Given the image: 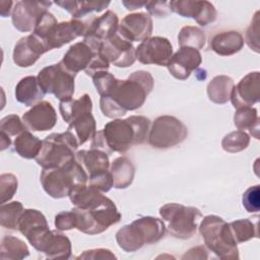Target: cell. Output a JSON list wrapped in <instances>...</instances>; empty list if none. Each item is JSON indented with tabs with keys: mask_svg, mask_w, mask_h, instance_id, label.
I'll use <instances>...</instances> for the list:
<instances>
[{
	"mask_svg": "<svg viewBox=\"0 0 260 260\" xmlns=\"http://www.w3.org/2000/svg\"><path fill=\"white\" fill-rule=\"evenodd\" d=\"M72 252V245L69 238L61 231H52L46 240L41 253L47 259H69Z\"/></svg>",
	"mask_w": 260,
	"mask_h": 260,
	"instance_id": "27",
	"label": "cell"
},
{
	"mask_svg": "<svg viewBox=\"0 0 260 260\" xmlns=\"http://www.w3.org/2000/svg\"><path fill=\"white\" fill-rule=\"evenodd\" d=\"M22 121L31 131H48L57 123V113L52 104L42 101L22 115Z\"/></svg>",
	"mask_w": 260,
	"mask_h": 260,
	"instance_id": "21",
	"label": "cell"
},
{
	"mask_svg": "<svg viewBox=\"0 0 260 260\" xmlns=\"http://www.w3.org/2000/svg\"><path fill=\"white\" fill-rule=\"evenodd\" d=\"M235 82L228 75H216L207 84L208 99L218 105L228 103L231 99Z\"/></svg>",
	"mask_w": 260,
	"mask_h": 260,
	"instance_id": "30",
	"label": "cell"
},
{
	"mask_svg": "<svg viewBox=\"0 0 260 260\" xmlns=\"http://www.w3.org/2000/svg\"><path fill=\"white\" fill-rule=\"evenodd\" d=\"M98 54L99 50L85 41H81L71 45L59 63L69 72L77 74L79 71L85 70Z\"/></svg>",
	"mask_w": 260,
	"mask_h": 260,
	"instance_id": "22",
	"label": "cell"
},
{
	"mask_svg": "<svg viewBox=\"0 0 260 260\" xmlns=\"http://www.w3.org/2000/svg\"><path fill=\"white\" fill-rule=\"evenodd\" d=\"M99 55L109 64L120 68H127L136 61V48H134L131 42L117 32L101 44Z\"/></svg>",
	"mask_w": 260,
	"mask_h": 260,
	"instance_id": "11",
	"label": "cell"
},
{
	"mask_svg": "<svg viewBox=\"0 0 260 260\" xmlns=\"http://www.w3.org/2000/svg\"><path fill=\"white\" fill-rule=\"evenodd\" d=\"M173 56V46L165 37H150L136 48V59L142 64L167 66Z\"/></svg>",
	"mask_w": 260,
	"mask_h": 260,
	"instance_id": "13",
	"label": "cell"
},
{
	"mask_svg": "<svg viewBox=\"0 0 260 260\" xmlns=\"http://www.w3.org/2000/svg\"><path fill=\"white\" fill-rule=\"evenodd\" d=\"M87 174L75 158L58 168L43 169L40 176L43 189L55 199L69 196L75 186L87 184Z\"/></svg>",
	"mask_w": 260,
	"mask_h": 260,
	"instance_id": "5",
	"label": "cell"
},
{
	"mask_svg": "<svg viewBox=\"0 0 260 260\" xmlns=\"http://www.w3.org/2000/svg\"><path fill=\"white\" fill-rule=\"evenodd\" d=\"M144 6L150 16L166 17L172 12L170 1H146Z\"/></svg>",
	"mask_w": 260,
	"mask_h": 260,
	"instance_id": "46",
	"label": "cell"
},
{
	"mask_svg": "<svg viewBox=\"0 0 260 260\" xmlns=\"http://www.w3.org/2000/svg\"><path fill=\"white\" fill-rule=\"evenodd\" d=\"M193 250L196 252V254L187 251L183 255L182 259H187V258H189V259H207V258H209L207 255V252L209 250L207 249L206 246H197V247H194Z\"/></svg>",
	"mask_w": 260,
	"mask_h": 260,
	"instance_id": "49",
	"label": "cell"
},
{
	"mask_svg": "<svg viewBox=\"0 0 260 260\" xmlns=\"http://www.w3.org/2000/svg\"><path fill=\"white\" fill-rule=\"evenodd\" d=\"M151 121L144 116H130L126 119H114L102 129L108 154L126 152L133 145L144 143L148 139Z\"/></svg>",
	"mask_w": 260,
	"mask_h": 260,
	"instance_id": "2",
	"label": "cell"
},
{
	"mask_svg": "<svg viewBox=\"0 0 260 260\" xmlns=\"http://www.w3.org/2000/svg\"><path fill=\"white\" fill-rule=\"evenodd\" d=\"M201 62L202 56L199 50L190 47H180L173 54L167 67L172 76L179 80H185L193 71L198 69Z\"/></svg>",
	"mask_w": 260,
	"mask_h": 260,
	"instance_id": "19",
	"label": "cell"
},
{
	"mask_svg": "<svg viewBox=\"0 0 260 260\" xmlns=\"http://www.w3.org/2000/svg\"><path fill=\"white\" fill-rule=\"evenodd\" d=\"M86 27V20L81 19L72 18L67 21L57 22L50 28L43 42L49 51L59 49L78 37H84Z\"/></svg>",
	"mask_w": 260,
	"mask_h": 260,
	"instance_id": "16",
	"label": "cell"
},
{
	"mask_svg": "<svg viewBox=\"0 0 260 260\" xmlns=\"http://www.w3.org/2000/svg\"><path fill=\"white\" fill-rule=\"evenodd\" d=\"M92 81L101 96L109 95L114 89L118 79L108 70H103L92 75Z\"/></svg>",
	"mask_w": 260,
	"mask_h": 260,
	"instance_id": "40",
	"label": "cell"
},
{
	"mask_svg": "<svg viewBox=\"0 0 260 260\" xmlns=\"http://www.w3.org/2000/svg\"><path fill=\"white\" fill-rule=\"evenodd\" d=\"M75 76L57 63L43 68L37 77L45 93L54 94L60 102H66L74 94Z\"/></svg>",
	"mask_w": 260,
	"mask_h": 260,
	"instance_id": "10",
	"label": "cell"
},
{
	"mask_svg": "<svg viewBox=\"0 0 260 260\" xmlns=\"http://www.w3.org/2000/svg\"><path fill=\"white\" fill-rule=\"evenodd\" d=\"M75 159L81 165L88 179L110 171L109 154L100 149L90 148L88 150H79L75 153Z\"/></svg>",
	"mask_w": 260,
	"mask_h": 260,
	"instance_id": "24",
	"label": "cell"
},
{
	"mask_svg": "<svg viewBox=\"0 0 260 260\" xmlns=\"http://www.w3.org/2000/svg\"><path fill=\"white\" fill-rule=\"evenodd\" d=\"M48 51L46 45L34 34H30L17 41L13 49L12 59L18 67L26 68L34 65Z\"/></svg>",
	"mask_w": 260,
	"mask_h": 260,
	"instance_id": "20",
	"label": "cell"
},
{
	"mask_svg": "<svg viewBox=\"0 0 260 260\" xmlns=\"http://www.w3.org/2000/svg\"><path fill=\"white\" fill-rule=\"evenodd\" d=\"M59 111L63 120L67 124H70L77 117L86 113H91L92 101L89 94L84 93L78 99H71L66 102H60Z\"/></svg>",
	"mask_w": 260,
	"mask_h": 260,
	"instance_id": "29",
	"label": "cell"
},
{
	"mask_svg": "<svg viewBox=\"0 0 260 260\" xmlns=\"http://www.w3.org/2000/svg\"><path fill=\"white\" fill-rule=\"evenodd\" d=\"M86 32L83 38H90L103 43L118 32L119 18L114 11L107 10L101 16H91L86 20Z\"/></svg>",
	"mask_w": 260,
	"mask_h": 260,
	"instance_id": "23",
	"label": "cell"
},
{
	"mask_svg": "<svg viewBox=\"0 0 260 260\" xmlns=\"http://www.w3.org/2000/svg\"><path fill=\"white\" fill-rule=\"evenodd\" d=\"M260 186L249 187L243 194L242 203L248 212H258L260 210Z\"/></svg>",
	"mask_w": 260,
	"mask_h": 260,
	"instance_id": "43",
	"label": "cell"
},
{
	"mask_svg": "<svg viewBox=\"0 0 260 260\" xmlns=\"http://www.w3.org/2000/svg\"><path fill=\"white\" fill-rule=\"evenodd\" d=\"M205 34L198 26H183L178 35V43L180 47H190L196 50H200L205 46Z\"/></svg>",
	"mask_w": 260,
	"mask_h": 260,
	"instance_id": "38",
	"label": "cell"
},
{
	"mask_svg": "<svg viewBox=\"0 0 260 260\" xmlns=\"http://www.w3.org/2000/svg\"><path fill=\"white\" fill-rule=\"evenodd\" d=\"M51 1H18L14 4L11 13L13 26L21 31L34 30L40 17L48 11Z\"/></svg>",
	"mask_w": 260,
	"mask_h": 260,
	"instance_id": "14",
	"label": "cell"
},
{
	"mask_svg": "<svg viewBox=\"0 0 260 260\" xmlns=\"http://www.w3.org/2000/svg\"><path fill=\"white\" fill-rule=\"evenodd\" d=\"M246 43L248 47L256 52H260L259 45V11H256L254 17L246 30Z\"/></svg>",
	"mask_w": 260,
	"mask_h": 260,
	"instance_id": "44",
	"label": "cell"
},
{
	"mask_svg": "<svg viewBox=\"0 0 260 260\" xmlns=\"http://www.w3.org/2000/svg\"><path fill=\"white\" fill-rule=\"evenodd\" d=\"M165 222L154 216H141L116 233L118 246L125 252H135L144 245L154 244L166 234Z\"/></svg>",
	"mask_w": 260,
	"mask_h": 260,
	"instance_id": "4",
	"label": "cell"
},
{
	"mask_svg": "<svg viewBox=\"0 0 260 260\" xmlns=\"http://www.w3.org/2000/svg\"><path fill=\"white\" fill-rule=\"evenodd\" d=\"M23 211V205L19 201L2 203L0 206L1 226L11 231H18V222Z\"/></svg>",
	"mask_w": 260,
	"mask_h": 260,
	"instance_id": "37",
	"label": "cell"
},
{
	"mask_svg": "<svg viewBox=\"0 0 260 260\" xmlns=\"http://www.w3.org/2000/svg\"><path fill=\"white\" fill-rule=\"evenodd\" d=\"M18 181L16 176L10 173H5L0 176V196L1 204L12 199L17 191Z\"/></svg>",
	"mask_w": 260,
	"mask_h": 260,
	"instance_id": "42",
	"label": "cell"
},
{
	"mask_svg": "<svg viewBox=\"0 0 260 260\" xmlns=\"http://www.w3.org/2000/svg\"><path fill=\"white\" fill-rule=\"evenodd\" d=\"M199 233L207 249L216 257L223 260L239 259L238 244L223 218L214 214L204 216L199 225Z\"/></svg>",
	"mask_w": 260,
	"mask_h": 260,
	"instance_id": "6",
	"label": "cell"
},
{
	"mask_svg": "<svg viewBox=\"0 0 260 260\" xmlns=\"http://www.w3.org/2000/svg\"><path fill=\"white\" fill-rule=\"evenodd\" d=\"M172 12L182 17L193 18L201 26H206L215 21L217 12L213 4L202 0H172L170 1Z\"/></svg>",
	"mask_w": 260,
	"mask_h": 260,
	"instance_id": "15",
	"label": "cell"
},
{
	"mask_svg": "<svg viewBox=\"0 0 260 260\" xmlns=\"http://www.w3.org/2000/svg\"><path fill=\"white\" fill-rule=\"evenodd\" d=\"M158 212L160 217L169 222V233L181 240L192 238L196 234L200 218H202V213L198 208L174 202L162 205Z\"/></svg>",
	"mask_w": 260,
	"mask_h": 260,
	"instance_id": "8",
	"label": "cell"
},
{
	"mask_svg": "<svg viewBox=\"0 0 260 260\" xmlns=\"http://www.w3.org/2000/svg\"><path fill=\"white\" fill-rule=\"evenodd\" d=\"M250 143V136L245 131L237 130L228 133L221 140V147L230 153L240 152L246 149Z\"/></svg>",
	"mask_w": 260,
	"mask_h": 260,
	"instance_id": "39",
	"label": "cell"
},
{
	"mask_svg": "<svg viewBox=\"0 0 260 260\" xmlns=\"http://www.w3.org/2000/svg\"><path fill=\"white\" fill-rule=\"evenodd\" d=\"M146 2H138V1H122V4L126 7L127 10H135L145 5Z\"/></svg>",
	"mask_w": 260,
	"mask_h": 260,
	"instance_id": "50",
	"label": "cell"
},
{
	"mask_svg": "<svg viewBox=\"0 0 260 260\" xmlns=\"http://www.w3.org/2000/svg\"><path fill=\"white\" fill-rule=\"evenodd\" d=\"M18 231L26 238L28 243L40 252L52 230L49 229L46 216L40 210L27 208L24 209L20 216Z\"/></svg>",
	"mask_w": 260,
	"mask_h": 260,
	"instance_id": "12",
	"label": "cell"
},
{
	"mask_svg": "<svg viewBox=\"0 0 260 260\" xmlns=\"http://www.w3.org/2000/svg\"><path fill=\"white\" fill-rule=\"evenodd\" d=\"M259 122L260 119L256 108H239L234 115V124L238 130H249L250 134L256 139H259Z\"/></svg>",
	"mask_w": 260,
	"mask_h": 260,
	"instance_id": "34",
	"label": "cell"
},
{
	"mask_svg": "<svg viewBox=\"0 0 260 260\" xmlns=\"http://www.w3.org/2000/svg\"><path fill=\"white\" fill-rule=\"evenodd\" d=\"M45 94L38 77L34 75L21 78L15 86L16 101L26 107H32L42 102Z\"/></svg>",
	"mask_w": 260,
	"mask_h": 260,
	"instance_id": "26",
	"label": "cell"
},
{
	"mask_svg": "<svg viewBox=\"0 0 260 260\" xmlns=\"http://www.w3.org/2000/svg\"><path fill=\"white\" fill-rule=\"evenodd\" d=\"M117 257L112 253L111 250L105 249V248H99V249H90L84 251L82 254L76 257V259H116Z\"/></svg>",
	"mask_w": 260,
	"mask_h": 260,
	"instance_id": "48",
	"label": "cell"
},
{
	"mask_svg": "<svg viewBox=\"0 0 260 260\" xmlns=\"http://www.w3.org/2000/svg\"><path fill=\"white\" fill-rule=\"evenodd\" d=\"M153 86L154 79L148 71H134L126 79H118L109 95L101 96V111L108 118H120L129 111L141 108Z\"/></svg>",
	"mask_w": 260,
	"mask_h": 260,
	"instance_id": "1",
	"label": "cell"
},
{
	"mask_svg": "<svg viewBox=\"0 0 260 260\" xmlns=\"http://www.w3.org/2000/svg\"><path fill=\"white\" fill-rule=\"evenodd\" d=\"M27 130L22 119L16 114H10L0 120V132L11 136H18L23 131Z\"/></svg>",
	"mask_w": 260,
	"mask_h": 260,
	"instance_id": "41",
	"label": "cell"
},
{
	"mask_svg": "<svg viewBox=\"0 0 260 260\" xmlns=\"http://www.w3.org/2000/svg\"><path fill=\"white\" fill-rule=\"evenodd\" d=\"M76 215V229L86 235H98L107 231L121 219L116 204L101 193L83 207L72 208Z\"/></svg>",
	"mask_w": 260,
	"mask_h": 260,
	"instance_id": "3",
	"label": "cell"
},
{
	"mask_svg": "<svg viewBox=\"0 0 260 260\" xmlns=\"http://www.w3.org/2000/svg\"><path fill=\"white\" fill-rule=\"evenodd\" d=\"M187 136L188 128L181 120L164 115L151 123L147 141L153 148L167 149L182 143Z\"/></svg>",
	"mask_w": 260,
	"mask_h": 260,
	"instance_id": "9",
	"label": "cell"
},
{
	"mask_svg": "<svg viewBox=\"0 0 260 260\" xmlns=\"http://www.w3.org/2000/svg\"><path fill=\"white\" fill-rule=\"evenodd\" d=\"M79 144L68 130L62 133H51L43 140V146L35 158L43 169L58 168L75 158Z\"/></svg>",
	"mask_w": 260,
	"mask_h": 260,
	"instance_id": "7",
	"label": "cell"
},
{
	"mask_svg": "<svg viewBox=\"0 0 260 260\" xmlns=\"http://www.w3.org/2000/svg\"><path fill=\"white\" fill-rule=\"evenodd\" d=\"M13 144L14 150L19 156L26 159H31L36 158L40 153L43 146V140L35 136L28 130H25L16 136Z\"/></svg>",
	"mask_w": 260,
	"mask_h": 260,
	"instance_id": "33",
	"label": "cell"
},
{
	"mask_svg": "<svg viewBox=\"0 0 260 260\" xmlns=\"http://www.w3.org/2000/svg\"><path fill=\"white\" fill-rule=\"evenodd\" d=\"M260 100V74L258 71L245 75L237 85H234L231 99L236 109L252 107Z\"/></svg>",
	"mask_w": 260,
	"mask_h": 260,
	"instance_id": "18",
	"label": "cell"
},
{
	"mask_svg": "<svg viewBox=\"0 0 260 260\" xmlns=\"http://www.w3.org/2000/svg\"><path fill=\"white\" fill-rule=\"evenodd\" d=\"M231 234L237 244L245 243L253 238H258V220L255 222L250 218L237 219L229 223Z\"/></svg>",
	"mask_w": 260,
	"mask_h": 260,
	"instance_id": "36",
	"label": "cell"
},
{
	"mask_svg": "<svg viewBox=\"0 0 260 260\" xmlns=\"http://www.w3.org/2000/svg\"><path fill=\"white\" fill-rule=\"evenodd\" d=\"M244 38L237 30H225L214 35L210 41L211 50L219 56H231L242 50Z\"/></svg>",
	"mask_w": 260,
	"mask_h": 260,
	"instance_id": "25",
	"label": "cell"
},
{
	"mask_svg": "<svg viewBox=\"0 0 260 260\" xmlns=\"http://www.w3.org/2000/svg\"><path fill=\"white\" fill-rule=\"evenodd\" d=\"M110 173L113 179V187L116 189H126L133 182L135 167L128 157L119 156L111 162Z\"/></svg>",
	"mask_w": 260,
	"mask_h": 260,
	"instance_id": "28",
	"label": "cell"
},
{
	"mask_svg": "<svg viewBox=\"0 0 260 260\" xmlns=\"http://www.w3.org/2000/svg\"><path fill=\"white\" fill-rule=\"evenodd\" d=\"M69 132L75 137L79 145L84 144L87 140L91 139L96 132V123L93 115L91 113L83 114L76 119H74L70 124H68Z\"/></svg>",
	"mask_w": 260,
	"mask_h": 260,
	"instance_id": "31",
	"label": "cell"
},
{
	"mask_svg": "<svg viewBox=\"0 0 260 260\" xmlns=\"http://www.w3.org/2000/svg\"><path fill=\"white\" fill-rule=\"evenodd\" d=\"M29 255L27 245L14 236H5L1 240L0 258L2 260H20Z\"/></svg>",
	"mask_w": 260,
	"mask_h": 260,
	"instance_id": "35",
	"label": "cell"
},
{
	"mask_svg": "<svg viewBox=\"0 0 260 260\" xmlns=\"http://www.w3.org/2000/svg\"><path fill=\"white\" fill-rule=\"evenodd\" d=\"M12 5H13V2H12V1H8V2H7V6H4V4L1 3L0 13H1V16H2V17H7V16H9L10 12L12 13V9H13V8H11Z\"/></svg>",
	"mask_w": 260,
	"mask_h": 260,
	"instance_id": "51",
	"label": "cell"
},
{
	"mask_svg": "<svg viewBox=\"0 0 260 260\" xmlns=\"http://www.w3.org/2000/svg\"><path fill=\"white\" fill-rule=\"evenodd\" d=\"M55 226L58 231H69L76 229V215L71 209L70 211H61L55 216Z\"/></svg>",
	"mask_w": 260,
	"mask_h": 260,
	"instance_id": "45",
	"label": "cell"
},
{
	"mask_svg": "<svg viewBox=\"0 0 260 260\" xmlns=\"http://www.w3.org/2000/svg\"><path fill=\"white\" fill-rule=\"evenodd\" d=\"M87 184L94 187L95 189H98L99 191L106 193L109 192L111 190V188L113 187V179H112V175L110 173V171L98 175L93 178L88 179Z\"/></svg>",
	"mask_w": 260,
	"mask_h": 260,
	"instance_id": "47",
	"label": "cell"
},
{
	"mask_svg": "<svg viewBox=\"0 0 260 260\" xmlns=\"http://www.w3.org/2000/svg\"><path fill=\"white\" fill-rule=\"evenodd\" d=\"M58 6L62 7L66 11H68L73 19H80L85 17L86 15L92 12H101L106 9L110 5V1L108 2H95V1H72V0H64V1H56Z\"/></svg>",
	"mask_w": 260,
	"mask_h": 260,
	"instance_id": "32",
	"label": "cell"
},
{
	"mask_svg": "<svg viewBox=\"0 0 260 260\" xmlns=\"http://www.w3.org/2000/svg\"><path fill=\"white\" fill-rule=\"evenodd\" d=\"M153 29L151 16L146 12L125 15L119 23L118 34L129 42H142L150 38Z\"/></svg>",
	"mask_w": 260,
	"mask_h": 260,
	"instance_id": "17",
	"label": "cell"
}]
</instances>
